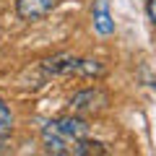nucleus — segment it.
Instances as JSON below:
<instances>
[{
  "instance_id": "1",
  "label": "nucleus",
  "mask_w": 156,
  "mask_h": 156,
  "mask_svg": "<svg viewBox=\"0 0 156 156\" xmlns=\"http://www.w3.org/2000/svg\"><path fill=\"white\" fill-rule=\"evenodd\" d=\"M86 135H89L86 120H81L76 115H68V117H55L42 128V143H44L47 154L70 156L73 146L81 138H86Z\"/></svg>"
},
{
  "instance_id": "2",
  "label": "nucleus",
  "mask_w": 156,
  "mask_h": 156,
  "mask_svg": "<svg viewBox=\"0 0 156 156\" xmlns=\"http://www.w3.org/2000/svg\"><path fill=\"white\" fill-rule=\"evenodd\" d=\"M107 104H109V96L101 89H83L70 99V109L76 115H99L101 109H107Z\"/></svg>"
},
{
  "instance_id": "3",
  "label": "nucleus",
  "mask_w": 156,
  "mask_h": 156,
  "mask_svg": "<svg viewBox=\"0 0 156 156\" xmlns=\"http://www.w3.org/2000/svg\"><path fill=\"white\" fill-rule=\"evenodd\" d=\"M57 5V0H16V13L23 21H37L52 13Z\"/></svg>"
},
{
  "instance_id": "4",
  "label": "nucleus",
  "mask_w": 156,
  "mask_h": 156,
  "mask_svg": "<svg viewBox=\"0 0 156 156\" xmlns=\"http://www.w3.org/2000/svg\"><path fill=\"white\" fill-rule=\"evenodd\" d=\"M44 70L47 73H55V76H70V73L81 70V57L76 55H55L50 60H44Z\"/></svg>"
},
{
  "instance_id": "5",
  "label": "nucleus",
  "mask_w": 156,
  "mask_h": 156,
  "mask_svg": "<svg viewBox=\"0 0 156 156\" xmlns=\"http://www.w3.org/2000/svg\"><path fill=\"white\" fill-rule=\"evenodd\" d=\"M94 26L99 34H112L115 31V21H112L109 16V0H96V5H94Z\"/></svg>"
},
{
  "instance_id": "6",
  "label": "nucleus",
  "mask_w": 156,
  "mask_h": 156,
  "mask_svg": "<svg viewBox=\"0 0 156 156\" xmlns=\"http://www.w3.org/2000/svg\"><path fill=\"white\" fill-rule=\"evenodd\" d=\"M104 154H107V148L99 143V140H91L89 135L81 138L76 146H73V151H70V156H104Z\"/></svg>"
},
{
  "instance_id": "7",
  "label": "nucleus",
  "mask_w": 156,
  "mask_h": 156,
  "mask_svg": "<svg viewBox=\"0 0 156 156\" xmlns=\"http://www.w3.org/2000/svg\"><path fill=\"white\" fill-rule=\"evenodd\" d=\"M11 130H13V115H11V109H8V104L0 99V138L8 135Z\"/></svg>"
},
{
  "instance_id": "8",
  "label": "nucleus",
  "mask_w": 156,
  "mask_h": 156,
  "mask_svg": "<svg viewBox=\"0 0 156 156\" xmlns=\"http://www.w3.org/2000/svg\"><path fill=\"white\" fill-rule=\"evenodd\" d=\"M78 76H104V65L96 62V60L81 57V70H78Z\"/></svg>"
},
{
  "instance_id": "9",
  "label": "nucleus",
  "mask_w": 156,
  "mask_h": 156,
  "mask_svg": "<svg viewBox=\"0 0 156 156\" xmlns=\"http://www.w3.org/2000/svg\"><path fill=\"white\" fill-rule=\"evenodd\" d=\"M146 8H148V18L156 23V0H148V5H146Z\"/></svg>"
}]
</instances>
